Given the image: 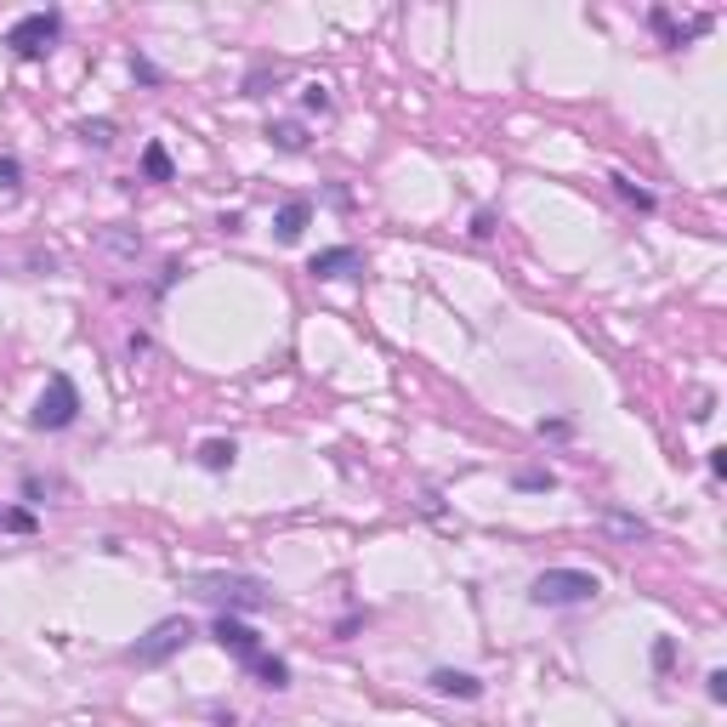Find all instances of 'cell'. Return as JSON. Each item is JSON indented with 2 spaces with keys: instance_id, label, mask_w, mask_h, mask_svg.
I'll use <instances>...</instances> for the list:
<instances>
[{
  "instance_id": "cell-2",
  "label": "cell",
  "mask_w": 727,
  "mask_h": 727,
  "mask_svg": "<svg viewBox=\"0 0 727 727\" xmlns=\"http://www.w3.org/2000/svg\"><path fill=\"white\" fill-rule=\"evenodd\" d=\"M193 591L211 597V603H228V609H267V586L250 580V574H199Z\"/></svg>"
},
{
  "instance_id": "cell-20",
  "label": "cell",
  "mask_w": 727,
  "mask_h": 727,
  "mask_svg": "<svg viewBox=\"0 0 727 727\" xmlns=\"http://www.w3.org/2000/svg\"><path fill=\"white\" fill-rule=\"evenodd\" d=\"M517 484H523V489H551V478H546V472H523Z\"/></svg>"
},
{
  "instance_id": "cell-1",
  "label": "cell",
  "mask_w": 727,
  "mask_h": 727,
  "mask_svg": "<svg viewBox=\"0 0 727 727\" xmlns=\"http://www.w3.org/2000/svg\"><path fill=\"white\" fill-rule=\"evenodd\" d=\"M597 591H603V580L586 568H546L529 597L540 609H580V603H597Z\"/></svg>"
},
{
  "instance_id": "cell-15",
  "label": "cell",
  "mask_w": 727,
  "mask_h": 727,
  "mask_svg": "<svg viewBox=\"0 0 727 727\" xmlns=\"http://www.w3.org/2000/svg\"><path fill=\"white\" fill-rule=\"evenodd\" d=\"M80 137H86V142H97V148H109V142H114V125H109V120H97V125L86 120V125H80Z\"/></svg>"
},
{
  "instance_id": "cell-11",
  "label": "cell",
  "mask_w": 727,
  "mask_h": 727,
  "mask_svg": "<svg viewBox=\"0 0 727 727\" xmlns=\"http://www.w3.org/2000/svg\"><path fill=\"white\" fill-rule=\"evenodd\" d=\"M603 529H614L625 540H648V523L642 517H625V512H603Z\"/></svg>"
},
{
  "instance_id": "cell-18",
  "label": "cell",
  "mask_w": 727,
  "mask_h": 727,
  "mask_svg": "<svg viewBox=\"0 0 727 727\" xmlns=\"http://www.w3.org/2000/svg\"><path fill=\"white\" fill-rule=\"evenodd\" d=\"M302 103L324 114V109H330V91H324V86H308V91H302Z\"/></svg>"
},
{
  "instance_id": "cell-19",
  "label": "cell",
  "mask_w": 727,
  "mask_h": 727,
  "mask_svg": "<svg viewBox=\"0 0 727 727\" xmlns=\"http://www.w3.org/2000/svg\"><path fill=\"white\" fill-rule=\"evenodd\" d=\"M711 699H716V705L727 699V670H711Z\"/></svg>"
},
{
  "instance_id": "cell-4",
  "label": "cell",
  "mask_w": 727,
  "mask_h": 727,
  "mask_svg": "<svg viewBox=\"0 0 727 727\" xmlns=\"http://www.w3.org/2000/svg\"><path fill=\"white\" fill-rule=\"evenodd\" d=\"M74 415H80V392H74V381H68V375H52L29 421L40 426V433H63V426H74Z\"/></svg>"
},
{
  "instance_id": "cell-8",
  "label": "cell",
  "mask_w": 727,
  "mask_h": 727,
  "mask_svg": "<svg viewBox=\"0 0 727 727\" xmlns=\"http://www.w3.org/2000/svg\"><path fill=\"white\" fill-rule=\"evenodd\" d=\"M308 216H313L308 199H290V205H279V216H273V234H279L285 245H296V239H302V228H308Z\"/></svg>"
},
{
  "instance_id": "cell-9",
  "label": "cell",
  "mask_w": 727,
  "mask_h": 727,
  "mask_svg": "<svg viewBox=\"0 0 727 727\" xmlns=\"http://www.w3.org/2000/svg\"><path fill=\"white\" fill-rule=\"evenodd\" d=\"M433 693H443V699H478L484 682H478V676H466V670H433Z\"/></svg>"
},
{
  "instance_id": "cell-5",
  "label": "cell",
  "mask_w": 727,
  "mask_h": 727,
  "mask_svg": "<svg viewBox=\"0 0 727 727\" xmlns=\"http://www.w3.org/2000/svg\"><path fill=\"white\" fill-rule=\"evenodd\" d=\"M188 637H193V625H188V619H160L148 637H137L131 660H137L142 670H154V665H165L171 654H183V648H188Z\"/></svg>"
},
{
  "instance_id": "cell-3",
  "label": "cell",
  "mask_w": 727,
  "mask_h": 727,
  "mask_svg": "<svg viewBox=\"0 0 727 727\" xmlns=\"http://www.w3.org/2000/svg\"><path fill=\"white\" fill-rule=\"evenodd\" d=\"M58 35H63V17L58 12H29V17H17L12 29H7V46L17 58H46L58 46Z\"/></svg>"
},
{
  "instance_id": "cell-12",
  "label": "cell",
  "mask_w": 727,
  "mask_h": 727,
  "mask_svg": "<svg viewBox=\"0 0 727 727\" xmlns=\"http://www.w3.org/2000/svg\"><path fill=\"white\" fill-rule=\"evenodd\" d=\"M142 177H154V183L171 177V154H165L160 142H148V148H142Z\"/></svg>"
},
{
  "instance_id": "cell-14",
  "label": "cell",
  "mask_w": 727,
  "mask_h": 727,
  "mask_svg": "<svg viewBox=\"0 0 727 727\" xmlns=\"http://www.w3.org/2000/svg\"><path fill=\"white\" fill-rule=\"evenodd\" d=\"M267 137L279 142V148H302V142H308V137H302V125H290V120H285V125H273Z\"/></svg>"
},
{
  "instance_id": "cell-16",
  "label": "cell",
  "mask_w": 727,
  "mask_h": 727,
  "mask_svg": "<svg viewBox=\"0 0 727 727\" xmlns=\"http://www.w3.org/2000/svg\"><path fill=\"white\" fill-rule=\"evenodd\" d=\"M17 183H23V165H17L12 154H0V188H7V193H12Z\"/></svg>"
},
{
  "instance_id": "cell-6",
  "label": "cell",
  "mask_w": 727,
  "mask_h": 727,
  "mask_svg": "<svg viewBox=\"0 0 727 727\" xmlns=\"http://www.w3.org/2000/svg\"><path fill=\"white\" fill-rule=\"evenodd\" d=\"M211 637H216L222 648H228V654H234L239 665H250V670H256V660H262V642H256V631H250V625H239L234 614H222V619L211 625Z\"/></svg>"
},
{
  "instance_id": "cell-7",
  "label": "cell",
  "mask_w": 727,
  "mask_h": 727,
  "mask_svg": "<svg viewBox=\"0 0 727 727\" xmlns=\"http://www.w3.org/2000/svg\"><path fill=\"white\" fill-rule=\"evenodd\" d=\"M313 279H347V273H359V250L353 245H336V250H318L308 262Z\"/></svg>"
},
{
  "instance_id": "cell-17",
  "label": "cell",
  "mask_w": 727,
  "mask_h": 727,
  "mask_svg": "<svg viewBox=\"0 0 727 727\" xmlns=\"http://www.w3.org/2000/svg\"><path fill=\"white\" fill-rule=\"evenodd\" d=\"M0 529H17V535H29V529H35V517H29V512H0Z\"/></svg>"
},
{
  "instance_id": "cell-10",
  "label": "cell",
  "mask_w": 727,
  "mask_h": 727,
  "mask_svg": "<svg viewBox=\"0 0 727 727\" xmlns=\"http://www.w3.org/2000/svg\"><path fill=\"white\" fill-rule=\"evenodd\" d=\"M234 455H239V443H234V438H211L205 449H199V461H205L211 472H228V466H234Z\"/></svg>"
},
{
  "instance_id": "cell-13",
  "label": "cell",
  "mask_w": 727,
  "mask_h": 727,
  "mask_svg": "<svg viewBox=\"0 0 727 727\" xmlns=\"http://www.w3.org/2000/svg\"><path fill=\"white\" fill-rule=\"evenodd\" d=\"M609 183L619 188V199H631V205H637V211H654V193H648V188H637L631 177H609Z\"/></svg>"
}]
</instances>
